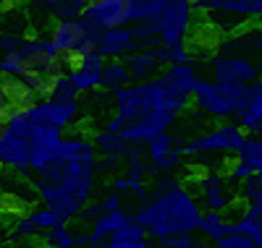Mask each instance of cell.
<instances>
[{"mask_svg": "<svg viewBox=\"0 0 262 248\" xmlns=\"http://www.w3.org/2000/svg\"><path fill=\"white\" fill-rule=\"evenodd\" d=\"M113 105L116 118L123 123L121 139L142 149L149 139L170 131L176 118L189 110L191 100L173 94L160 79H152L144 84H128L126 89L116 92Z\"/></svg>", "mask_w": 262, "mask_h": 248, "instance_id": "1", "label": "cell"}, {"mask_svg": "<svg viewBox=\"0 0 262 248\" xmlns=\"http://www.w3.org/2000/svg\"><path fill=\"white\" fill-rule=\"evenodd\" d=\"M202 207L196 196L173 175H160L147 188L142 207L131 214L147 238L163 240L181 233H196L202 222Z\"/></svg>", "mask_w": 262, "mask_h": 248, "instance_id": "2", "label": "cell"}, {"mask_svg": "<svg viewBox=\"0 0 262 248\" xmlns=\"http://www.w3.org/2000/svg\"><path fill=\"white\" fill-rule=\"evenodd\" d=\"M34 180L39 183H45L66 196H71L76 201L86 207L95 196V186H97V172H95V162H84V160H58L48 167L42 170Z\"/></svg>", "mask_w": 262, "mask_h": 248, "instance_id": "3", "label": "cell"}, {"mask_svg": "<svg viewBox=\"0 0 262 248\" xmlns=\"http://www.w3.org/2000/svg\"><path fill=\"white\" fill-rule=\"evenodd\" d=\"M29 131L32 120L24 107H13L6 112V128L0 133V167L16 175H29Z\"/></svg>", "mask_w": 262, "mask_h": 248, "instance_id": "4", "label": "cell"}, {"mask_svg": "<svg viewBox=\"0 0 262 248\" xmlns=\"http://www.w3.org/2000/svg\"><path fill=\"white\" fill-rule=\"evenodd\" d=\"M48 42L53 44V50L58 53V58H63L66 63H76L84 55L97 53L100 44V32L92 29L86 21L79 18H69V21H55Z\"/></svg>", "mask_w": 262, "mask_h": 248, "instance_id": "5", "label": "cell"}, {"mask_svg": "<svg viewBox=\"0 0 262 248\" xmlns=\"http://www.w3.org/2000/svg\"><path fill=\"white\" fill-rule=\"evenodd\" d=\"M247 133L238 128L236 120L221 123L212 131H205L184 144V160L186 157H200V154H238L247 144Z\"/></svg>", "mask_w": 262, "mask_h": 248, "instance_id": "6", "label": "cell"}, {"mask_svg": "<svg viewBox=\"0 0 262 248\" xmlns=\"http://www.w3.org/2000/svg\"><path fill=\"white\" fill-rule=\"evenodd\" d=\"M184 136H176V133H160V136L149 139L142 146V157H144V167L147 175H170L173 170H179L184 162Z\"/></svg>", "mask_w": 262, "mask_h": 248, "instance_id": "7", "label": "cell"}, {"mask_svg": "<svg viewBox=\"0 0 262 248\" xmlns=\"http://www.w3.org/2000/svg\"><path fill=\"white\" fill-rule=\"evenodd\" d=\"M194 24V8L186 0H163V11L155 18L160 47H176L186 44V37Z\"/></svg>", "mask_w": 262, "mask_h": 248, "instance_id": "8", "label": "cell"}, {"mask_svg": "<svg viewBox=\"0 0 262 248\" xmlns=\"http://www.w3.org/2000/svg\"><path fill=\"white\" fill-rule=\"evenodd\" d=\"M196 193H200V204L207 209V212H215V214H223L231 212L238 201V193H236V186L223 175V172H202L196 178Z\"/></svg>", "mask_w": 262, "mask_h": 248, "instance_id": "9", "label": "cell"}, {"mask_svg": "<svg viewBox=\"0 0 262 248\" xmlns=\"http://www.w3.org/2000/svg\"><path fill=\"white\" fill-rule=\"evenodd\" d=\"M63 144V131L48 126V123H32L29 131V175H39L42 170H48L60 154Z\"/></svg>", "mask_w": 262, "mask_h": 248, "instance_id": "10", "label": "cell"}, {"mask_svg": "<svg viewBox=\"0 0 262 248\" xmlns=\"http://www.w3.org/2000/svg\"><path fill=\"white\" fill-rule=\"evenodd\" d=\"M215 55L249 60L262 71V27L259 24H247L244 29L223 37L215 44Z\"/></svg>", "mask_w": 262, "mask_h": 248, "instance_id": "11", "label": "cell"}, {"mask_svg": "<svg viewBox=\"0 0 262 248\" xmlns=\"http://www.w3.org/2000/svg\"><path fill=\"white\" fill-rule=\"evenodd\" d=\"M210 68V81L212 84H228V86H252L262 81V71L254 63L242 60V58H228V55H212L207 60Z\"/></svg>", "mask_w": 262, "mask_h": 248, "instance_id": "12", "label": "cell"}, {"mask_svg": "<svg viewBox=\"0 0 262 248\" xmlns=\"http://www.w3.org/2000/svg\"><path fill=\"white\" fill-rule=\"evenodd\" d=\"M24 112L27 118L37 126V123H48L58 131H66L71 128L76 120H79V102H53V100H34L29 105H24Z\"/></svg>", "mask_w": 262, "mask_h": 248, "instance_id": "13", "label": "cell"}, {"mask_svg": "<svg viewBox=\"0 0 262 248\" xmlns=\"http://www.w3.org/2000/svg\"><path fill=\"white\" fill-rule=\"evenodd\" d=\"M81 18L97 32L128 27V0H90L84 3Z\"/></svg>", "mask_w": 262, "mask_h": 248, "instance_id": "14", "label": "cell"}, {"mask_svg": "<svg viewBox=\"0 0 262 248\" xmlns=\"http://www.w3.org/2000/svg\"><path fill=\"white\" fill-rule=\"evenodd\" d=\"M102 65H105V58L100 53H90L81 60L71 63L66 79H69V84L76 89V94L95 92V89H100V81H102Z\"/></svg>", "mask_w": 262, "mask_h": 248, "instance_id": "15", "label": "cell"}, {"mask_svg": "<svg viewBox=\"0 0 262 248\" xmlns=\"http://www.w3.org/2000/svg\"><path fill=\"white\" fill-rule=\"evenodd\" d=\"M191 105L200 110L205 118H212V120H223V123H228V120L233 118V112H231L226 97L217 92V86H215L210 79H202L200 89H196L194 97H191Z\"/></svg>", "mask_w": 262, "mask_h": 248, "instance_id": "16", "label": "cell"}, {"mask_svg": "<svg viewBox=\"0 0 262 248\" xmlns=\"http://www.w3.org/2000/svg\"><path fill=\"white\" fill-rule=\"evenodd\" d=\"M173 94H179L184 100H191L194 92L200 89L202 84V73L196 71L194 63H186V65H170V68H163V73L158 76Z\"/></svg>", "mask_w": 262, "mask_h": 248, "instance_id": "17", "label": "cell"}, {"mask_svg": "<svg viewBox=\"0 0 262 248\" xmlns=\"http://www.w3.org/2000/svg\"><path fill=\"white\" fill-rule=\"evenodd\" d=\"M139 47L134 37H131L128 27L121 29H111V32H100V44H97V53L105 60H126L128 55H134Z\"/></svg>", "mask_w": 262, "mask_h": 248, "instance_id": "18", "label": "cell"}, {"mask_svg": "<svg viewBox=\"0 0 262 248\" xmlns=\"http://www.w3.org/2000/svg\"><path fill=\"white\" fill-rule=\"evenodd\" d=\"M128 222H134V217H131V212H126V209L95 219V222L90 225V233H84V235H86V245H102V243H107V240H111V235L118 233L121 228H126ZM86 245H84V248H86Z\"/></svg>", "mask_w": 262, "mask_h": 248, "instance_id": "19", "label": "cell"}, {"mask_svg": "<svg viewBox=\"0 0 262 248\" xmlns=\"http://www.w3.org/2000/svg\"><path fill=\"white\" fill-rule=\"evenodd\" d=\"M236 123L249 139H262V81L249 86V105Z\"/></svg>", "mask_w": 262, "mask_h": 248, "instance_id": "20", "label": "cell"}, {"mask_svg": "<svg viewBox=\"0 0 262 248\" xmlns=\"http://www.w3.org/2000/svg\"><path fill=\"white\" fill-rule=\"evenodd\" d=\"M126 68H128V76H131V84H144V81H152L163 73L160 63L155 60L152 50H137L134 55H128L126 60Z\"/></svg>", "mask_w": 262, "mask_h": 248, "instance_id": "21", "label": "cell"}, {"mask_svg": "<svg viewBox=\"0 0 262 248\" xmlns=\"http://www.w3.org/2000/svg\"><path fill=\"white\" fill-rule=\"evenodd\" d=\"M63 160H84V162H97V152H95V144L90 136L84 133H69L63 136V144H60V154Z\"/></svg>", "mask_w": 262, "mask_h": 248, "instance_id": "22", "label": "cell"}, {"mask_svg": "<svg viewBox=\"0 0 262 248\" xmlns=\"http://www.w3.org/2000/svg\"><path fill=\"white\" fill-rule=\"evenodd\" d=\"M123 196L121 193H116V191H111V193H105L102 199H95V201H90L84 209H81V214H79V219L81 222H95V219H100V217H105V214H113V212H121L123 209Z\"/></svg>", "mask_w": 262, "mask_h": 248, "instance_id": "23", "label": "cell"}, {"mask_svg": "<svg viewBox=\"0 0 262 248\" xmlns=\"http://www.w3.org/2000/svg\"><path fill=\"white\" fill-rule=\"evenodd\" d=\"M92 144H95V152L102 154V157H116V160H126L128 152L134 149L131 144H126L121 139V133H111V131H97L92 136Z\"/></svg>", "mask_w": 262, "mask_h": 248, "instance_id": "24", "label": "cell"}, {"mask_svg": "<svg viewBox=\"0 0 262 248\" xmlns=\"http://www.w3.org/2000/svg\"><path fill=\"white\" fill-rule=\"evenodd\" d=\"M233 233V225L231 219H226L223 214H215V212H205L202 214V222H200V230H196V235L210 240V243H217L223 240Z\"/></svg>", "mask_w": 262, "mask_h": 248, "instance_id": "25", "label": "cell"}, {"mask_svg": "<svg viewBox=\"0 0 262 248\" xmlns=\"http://www.w3.org/2000/svg\"><path fill=\"white\" fill-rule=\"evenodd\" d=\"M131 84V76H128V68L123 60H105L102 65V81H100V89H105V92H121V89H126Z\"/></svg>", "mask_w": 262, "mask_h": 248, "instance_id": "26", "label": "cell"}, {"mask_svg": "<svg viewBox=\"0 0 262 248\" xmlns=\"http://www.w3.org/2000/svg\"><path fill=\"white\" fill-rule=\"evenodd\" d=\"M163 11V0H128V27L155 21Z\"/></svg>", "mask_w": 262, "mask_h": 248, "instance_id": "27", "label": "cell"}, {"mask_svg": "<svg viewBox=\"0 0 262 248\" xmlns=\"http://www.w3.org/2000/svg\"><path fill=\"white\" fill-rule=\"evenodd\" d=\"M39 11L50 13L55 21H69V18H79L84 11V0H45L37 3Z\"/></svg>", "mask_w": 262, "mask_h": 248, "instance_id": "28", "label": "cell"}, {"mask_svg": "<svg viewBox=\"0 0 262 248\" xmlns=\"http://www.w3.org/2000/svg\"><path fill=\"white\" fill-rule=\"evenodd\" d=\"M42 243L48 248H76V235L71 230V225H58V228L42 233Z\"/></svg>", "mask_w": 262, "mask_h": 248, "instance_id": "29", "label": "cell"}, {"mask_svg": "<svg viewBox=\"0 0 262 248\" xmlns=\"http://www.w3.org/2000/svg\"><path fill=\"white\" fill-rule=\"evenodd\" d=\"M45 100H53V102H79V94H76V89L69 84V79L58 76V79L50 81L48 92H45Z\"/></svg>", "mask_w": 262, "mask_h": 248, "instance_id": "30", "label": "cell"}, {"mask_svg": "<svg viewBox=\"0 0 262 248\" xmlns=\"http://www.w3.org/2000/svg\"><path fill=\"white\" fill-rule=\"evenodd\" d=\"M29 222H32V228L42 235V233H48V230H53V228H58V225H63L60 222V217L58 214H53L50 209H45V207H37V209H32L29 214H24Z\"/></svg>", "mask_w": 262, "mask_h": 248, "instance_id": "31", "label": "cell"}, {"mask_svg": "<svg viewBox=\"0 0 262 248\" xmlns=\"http://www.w3.org/2000/svg\"><path fill=\"white\" fill-rule=\"evenodd\" d=\"M236 160L249 165L257 172L262 167V139H247V144L242 146V152L236 154Z\"/></svg>", "mask_w": 262, "mask_h": 248, "instance_id": "32", "label": "cell"}, {"mask_svg": "<svg viewBox=\"0 0 262 248\" xmlns=\"http://www.w3.org/2000/svg\"><path fill=\"white\" fill-rule=\"evenodd\" d=\"M202 238L196 233H181V235H170L158 240V248H202Z\"/></svg>", "mask_w": 262, "mask_h": 248, "instance_id": "33", "label": "cell"}, {"mask_svg": "<svg viewBox=\"0 0 262 248\" xmlns=\"http://www.w3.org/2000/svg\"><path fill=\"white\" fill-rule=\"evenodd\" d=\"M34 235H39L34 228H32V222L27 219V217H16L11 225H8V240H29V238H34Z\"/></svg>", "mask_w": 262, "mask_h": 248, "instance_id": "34", "label": "cell"}, {"mask_svg": "<svg viewBox=\"0 0 262 248\" xmlns=\"http://www.w3.org/2000/svg\"><path fill=\"white\" fill-rule=\"evenodd\" d=\"M111 240H116V243H139V240H149V238L144 235V230L137 222H128L126 228H121L118 233L111 235Z\"/></svg>", "mask_w": 262, "mask_h": 248, "instance_id": "35", "label": "cell"}, {"mask_svg": "<svg viewBox=\"0 0 262 248\" xmlns=\"http://www.w3.org/2000/svg\"><path fill=\"white\" fill-rule=\"evenodd\" d=\"M228 180H231V183L233 186H238V183H244V180H249V178H254V170L249 167V165H244V162H233L231 165V170H228V175H226Z\"/></svg>", "mask_w": 262, "mask_h": 248, "instance_id": "36", "label": "cell"}, {"mask_svg": "<svg viewBox=\"0 0 262 248\" xmlns=\"http://www.w3.org/2000/svg\"><path fill=\"white\" fill-rule=\"evenodd\" d=\"M242 217H247L254 228L259 230L262 235V201H252V204H244L242 207Z\"/></svg>", "mask_w": 262, "mask_h": 248, "instance_id": "37", "label": "cell"}, {"mask_svg": "<svg viewBox=\"0 0 262 248\" xmlns=\"http://www.w3.org/2000/svg\"><path fill=\"white\" fill-rule=\"evenodd\" d=\"M215 248H257L249 238H244V235H236V233H231L228 238H223V240H217L215 243Z\"/></svg>", "mask_w": 262, "mask_h": 248, "instance_id": "38", "label": "cell"}, {"mask_svg": "<svg viewBox=\"0 0 262 248\" xmlns=\"http://www.w3.org/2000/svg\"><path fill=\"white\" fill-rule=\"evenodd\" d=\"M254 24L262 27V0H254Z\"/></svg>", "mask_w": 262, "mask_h": 248, "instance_id": "39", "label": "cell"}, {"mask_svg": "<svg viewBox=\"0 0 262 248\" xmlns=\"http://www.w3.org/2000/svg\"><path fill=\"white\" fill-rule=\"evenodd\" d=\"M11 8H13V3H6V0H0V18H3V13L11 11Z\"/></svg>", "mask_w": 262, "mask_h": 248, "instance_id": "40", "label": "cell"}, {"mask_svg": "<svg viewBox=\"0 0 262 248\" xmlns=\"http://www.w3.org/2000/svg\"><path fill=\"white\" fill-rule=\"evenodd\" d=\"M3 128H6V115L0 112V133H3Z\"/></svg>", "mask_w": 262, "mask_h": 248, "instance_id": "41", "label": "cell"}, {"mask_svg": "<svg viewBox=\"0 0 262 248\" xmlns=\"http://www.w3.org/2000/svg\"><path fill=\"white\" fill-rule=\"evenodd\" d=\"M254 175H257V180H262V167H259V170H257Z\"/></svg>", "mask_w": 262, "mask_h": 248, "instance_id": "42", "label": "cell"}, {"mask_svg": "<svg viewBox=\"0 0 262 248\" xmlns=\"http://www.w3.org/2000/svg\"><path fill=\"white\" fill-rule=\"evenodd\" d=\"M86 248H105V245H86Z\"/></svg>", "mask_w": 262, "mask_h": 248, "instance_id": "43", "label": "cell"}, {"mask_svg": "<svg viewBox=\"0 0 262 248\" xmlns=\"http://www.w3.org/2000/svg\"><path fill=\"white\" fill-rule=\"evenodd\" d=\"M0 248H3V240H0Z\"/></svg>", "mask_w": 262, "mask_h": 248, "instance_id": "44", "label": "cell"}]
</instances>
